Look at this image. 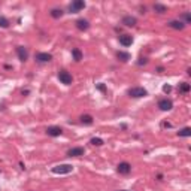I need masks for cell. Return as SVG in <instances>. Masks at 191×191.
Segmentation results:
<instances>
[{
    "instance_id": "cell-19",
    "label": "cell",
    "mask_w": 191,
    "mask_h": 191,
    "mask_svg": "<svg viewBox=\"0 0 191 191\" xmlns=\"http://www.w3.org/2000/svg\"><path fill=\"white\" fill-rule=\"evenodd\" d=\"M81 122L85 124V126H91V124H93V116L91 115H82L81 116Z\"/></svg>"
},
{
    "instance_id": "cell-15",
    "label": "cell",
    "mask_w": 191,
    "mask_h": 191,
    "mask_svg": "<svg viewBox=\"0 0 191 191\" xmlns=\"http://www.w3.org/2000/svg\"><path fill=\"white\" fill-rule=\"evenodd\" d=\"M116 57H118V60H121L122 63L128 61L130 58H131V55L128 54V52H122V51H118V52H116Z\"/></svg>"
},
{
    "instance_id": "cell-24",
    "label": "cell",
    "mask_w": 191,
    "mask_h": 191,
    "mask_svg": "<svg viewBox=\"0 0 191 191\" xmlns=\"http://www.w3.org/2000/svg\"><path fill=\"white\" fill-rule=\"evenodd\" d=\"M182 19H184V24H190L191 23V15H190V12H185V14H182Z\"/></svg>"
},
{
    "instance_id": "cell-23",
    "label": "cell",
    "mask_w": 191,
    "mask_h": 191,
    "mask_svg": "<svg viewBox=\"0 0 191 191\" xmlns=\"http://www.w3.org/2000/svg\"><path fill=\"white\" fill-rule=\"evenodd\" d=\"M0 27L2 29H8L9 27V21L5 17H0Z\"/></svg>"
},
{
    "instance_id": "cell-16",
    "label": "cell",
    "mask_w": 191,
    "mask_h": 191,
    "mask_svg": "<svg viewBox=\"0 0 191 191\" xmlns=\"http://www.w3.org/2000/svg\"><path fill=\"white\" fill-rule=\"evenodd\" d=\"M72 57H73L75 61H81L82 60V52H81V49L73 48V49H72Z\"/></svg>"
},
{
    "instance_id": "cell-7",
    "label": "cell",
    "mask_w": 191,
    "mask_h": 191,
    "mask_svg": "<svg viewBox=\"0 0 191 191\" xmlns=\"http://www.w3.org/2000/svg\"><path fill=\"white\" fill-rule=\"evenodd\" d=\"M17 54H18V58H19L23 63L29 60V51H27V48H24V47H17Z\"/></svg>"
},
{
    "instance_id": "cell-21",
    "label": "cell",
    "mask_w": 191,
    "mask_h": 191,
    "mask_svg": "<svg viewBox=\"0 0 191 191\" xmlns=\"http://www.w3.org/2000/svg\"><path fill=\"white\" fill-rule=\"evenodd\" d=\"M51 17L52 18H61L63 17V11L61 9H52L51 11Z\"/></svg>"
},
{
    "instance_id": "cell-2",
    "label": "cell",
    "mask_w": 191,
    "mask_h": 191,
    "mask_svg": "<svg viewBox=\"0 0 191 191\" xmlns=\"http://www.w3.org/2000/svg\"><path fill=\"white\" fill-rule=\"evenodd\" d=\"M148 94V91L142 88V87H134V88H130L128 90V96L134 97V98H139V97H145Z\"/></svg>"
},
{
    "instance_id": "cell-11",
    "label": "cell",
    "mask_w": 191,
    "mask_h": 191,
    "mask_svg": "<svg viewBox=\"0 0 191 191\" xmlns=\"http://www.w3.org/2000/svg\"><path fill=\"white\" fill-rule=\"evenodd\" d=\"M167 25H169V27H172V29H175V30H184V29H185V24H184L181 19H173V21H170Z\"/></svg>"
},
{
    "instance_id": "cell-29",
    "label": "cell",
    "mask_w": 191,
    "mask_h": 191,
    "mask_svg": "<svg viewBox=\"0 0 191 191\" xmlns=\"http://www.w3.org/2000/svg\"><path fill=\"white\" fill-rule=\"evenodd\" d=\"M121 191H128V190H121Z\"/></svg>"
},
{
    "instance_id": "cell-18",
    "label": "cell",
    "mask_w": 191,
    "mask_h": 191,
    "mask_svg": "<svg viewBox=\"0 0 191 191\" xmlns=\"http://www.w3.org/2000/svg\"><path fill=\"white\" fill-rule=\"evenodd\" d=\"M178 136H179V137H190L191 136V128L185 127V128L179 130V131H178Z\"/></svg>"
},
{
    "instance_id": "cell-9",
    "label": "cell",
    "mask_w": 191,
    "mask_h": 191,
    "mask_svg": "<svg viewBox=\"0 0 191 191\" xmlns=\"http://www.w3.org/2000/svg\"><path fill=\"white\" fill-rule=\"evenodd\" d=\"M36 60L39 63H48V61L52 60V55L48 54V52H37V54H36Z\"/></svg>"
},
{
    "instance_id": "cell-12",
    "label": "cell",
    "mask_w": 191,
    "mask_h": 191,
    "mask_svg": "<svg viewBox=\"0 0 191 191\" xmlns=\"http://www.w3.org/2000/svg\"><path fill=\"white\" fill-rule=\"evenodd\" d=\"M120 43L122 47H130V45L133 43V37L130 35H122V36H120Z\"/></svg>"
},
{
    "instance_id": "cell-26",
    "label": "cell",
    "mask_w": 191,
    "mask_h": 191,
    "mask_svg": "<svg viewBox=\"0 0 191 191\" xmlns=\"http://www.w3.org/2000/svg\"><path fill=\"white\" fill-rule=\"evenodd\" d=\"M96 87H97V90H100V91H106V87H104L103 84H97Z\"/></svg>"
},
{
    "instance_id": "cell-20",
    "label": "cell",
    "mask_w": 191,
    "mask_h": 191,
    "mask_svg": "<svg viewBox=\"0 0 191 191\" xmlns=\"http://www.w3.org/2000/svg\"><path fill=\"white\" fill-rule=\"evenodd\" d=\"M154 11L158 12V14H164V12H167V8L164 5H161V3H155L154 5Z\"/></svg>"
},
{
    "instance_id": "cell-17",
    "label": "cell",
    "mask_w": 191,
    "mask_h": 191,
    "mask_svg": "<svg viewBox=\"0 0 191 191\" xmlns=\"http://www.w3.org/2000/svg\"><path fill=\"white\" fill-rule=\"evenodd\" d=\"M178 90H179V93H188V91L191 90V85L187 84V82H181L179 85H178Z\"/></svg>"
},
{
    "instance_id": "cell-4",
    "label": "cell",
    "mask_w": 191,
    "mask_h": 191,
    "mask_svg": "<svg viewBox=\"0 0 191 191\" xmlns=\"http://www.w3.org/2000/svg\"><path fill=\"white\" fill-rule=\"evenodd\" d=\"M85 8V2H82V0H75V2H72L69 5V11L70 14H76V12H79L81 9Z\"/></svg>"
},
{
    "instance_id": "cell-28",
    "label": "cell",
    "mask_w": 191,
    "mask_h": 191,
    "mask_svg": "<svg viewBox=\"0 0 191 191\" xmlns=\"http://www.w3.org/2000/svg\"><path fill=\"white\" fill-rule=\"evenodd\" d=\"M157 72H158V73H163L164 69H163V67H158V69H157Z\"/></svg>"
},
{
    "instance_id": "cell-1",
    "label": "cell",
    "mask_w": 191,
    "mask_h": 191,
    "mask_svg": "<svg viewBox=\"0 0 191 191\" xmlns=\"http://www.w3.org/2000/svg\"><path fill=\"white\" fill-rule=\"evenodd\" d=\"M73 170V166L72 164H58V166L52 167V173L55 175H67Z\"/></svg>"
},
{
    "instance_id": "cell-3",
    "label": "cell",
    "mask_w": 191,
    "mask_h": 191,
    "mask_svg": "<svg viewBox=\"0 0 191 191\" xmlns=\"http://www.w3.org/2000/svg\"><path fill=\"white\" fill-rule=\"evenodd\" d=\"M58 79H60V82L64 84V85H70L72 81H73V78H72V75L67 70H60L58 72Z\"/></svg>"
},
{
    "instance_id": "cell-10",
    "label": "cell",
    "mask_w": 191,
    "mask_h": 191,
    "mask_svg": "<svg viewBox=\"0 0 191 191\" xmlns=\"http://www.w3.org/2000/svg\"><path fill=\"white\" fill-rule=\"evenodd\" d=\"M85 154V149L82 146H76V148H72L67 151V155L69 157H81Z\"/></svg>"
},
{
    "instance_id": "cell-8",
    "label": "cell",
    "mask_w": 191,
    "mask_h": 191,
    "mask_svg": "<svg viewBox=\"0 0 191 191\" xmlns=\"http://www.w3.org/2000/svg\"><path fill=\"white\" fill-rule=\"evenodd\" d=\"M158 108L161 110H170L173 108V102L169 100V98H161V100L158 102Z\"/></svg>"
},
{
    "instance_id": "cell-27",
    "label": "cell",
    "mask_w": 191,
    "mask_h": 191,
    "mask_svg": "<svg viewBox=\"0 0 191 191\" xmlns=\"http://www.w3.org/2000/svg\"><path fill=\"white\" fill-rule=\"evenodd\" d=\"M148 63V60H146V58H139V61H137V64H139V66H142V64H146Z\"/></svg>"
},
{
    "instance_id": "cell-13",
    "label": "cell",
    "mask_w": 191,
    "mask_h": 191,
    "mask_svg": "<svg viewBox=\"0 0 191 191\" xmlns=\"http://www.w3.org/2000/svg\"><path fill=\"white\" fill-rule=\"evenodd\" d=\"M76 27H78V30H88L90 29V23L87 21V19H84V18H81V19H78L76 21Z\"/></svg>"
},
{
    "instance_id": "cell-5",
    "label": "cell",
    "mask_w": 191,
    "mask_h": 191,
    "mask_svg": "<svg viewBox=\"0 0 191 191\" xmlns=\"http://www.w3.org/2000/svg\"><path fill=\"white\" fill-rule=\"evenodd\" d=\"M47 134L51 137H57V136H61L63 134V128L61 127H57V126H51L47 128Z\"/></svg>"
},
{
    "instance_id": "cell-25",
    "label": "cell",
    "mask_w": 191,
    "mask_h": 191,
    "mask_svg": "<svg viewBox=\"0 0 191 191\" xmlns=\"http://www.w3.org/2000/svg\"><path fill=\"white\" fill-rule=\"evenodd\" d=\"M163 91H164V93H166V94H169L170 93V91H172V87H170V85H163Z\"/></svg>"
},
{
    "instance_id": "cell-6",
    "label": "cell",
    "mask_w": 191,
    "mask_h": 191,
    "mask_svg": "<svg viewBox=\"0 0 191 191\" xmlns=\"http://www.w3.org/2000/svg\"><path fill=\"white\" fill-rule=\"evenodd\" d=\"M116 170H118V173H121V175H128V173L131 172V164H128V163H126V161H122V163L118 164Z\"/></svg>"
},
{
    "instance_id": "cell-14",
    "label": "cell",
    "mask_w": 191,
    "mask_h": 191,
    "mask_svg": "<svg viewBox=\"0 0 191 191\" xmlns=\"http://www.w3.org/2000/svg\"><path fill=\"white\" fill-rule=\"evenodd\" d=\"M122 24H124V25H127V27H134V25H136V18L127 15V17H124V18H122Z\"/></svg>"
},
{
    "instance_id": "cell-22",
    "label": "cell",
    "mask_w": 191,
    "mask_h": 191,
    "mask_svg": "<svg viewBox=\"0 0 191 191\" xmlns=\"http://www.w3.org/2000/svg\"><path fill=\"white\" fill-rule=\"evenodd\" d=\"M90 143H93L94 146H102V145H103V139H100V137H93Z\"/></svg>"
}]
</instances>
